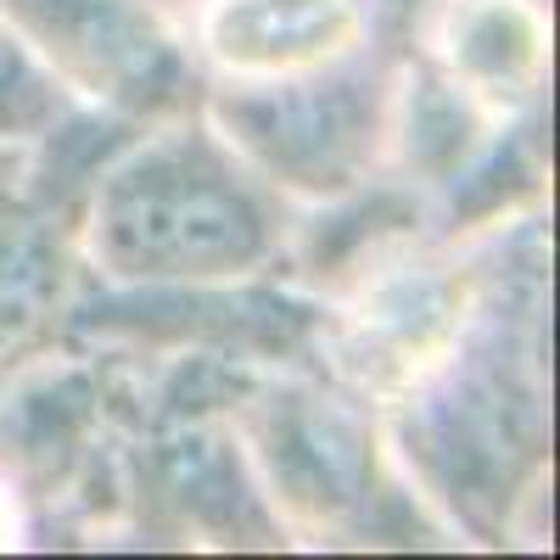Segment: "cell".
Wrapping results in <instances>:
<instances>
[{
    "instance_id": "1",
    "label": "cell",
    "mask_w": 560,
    "mask_h": 560,
    "mask_svg": "<svg viewBox=\"0 0 560 560\" xmlns=\"http://www.w3.org/2000/svg\"><path fill=\"white\" fill-rule=\"evenodd\" d=\"M90 242L118 275L213 280L264 264L275 224L236 158L191 129L140 147L96 185Z\"/></svg>"
},
{
    "instance_id": "2",
    "label": "cell",
    "mask_w": 560,
    "mask_h": 560,
    "mask_svg": "<svg viewBox=\"0 0 560 560\" xmlns=\"http://www.w3.org/2000/svg\"><path fill=\"white\" fill-rule=\"evenodd\" d=\"M0 18L102 102L158 113L185 90V57L129 0H0Z\"/></svg>"
},
{
    "instance_id": "3",
    "label": "cell",
    "mask_w": 560,
    "mask_h": 560,
    "mask_svg": "<svg viewBox=\"0 0 560 560\" xmlns=\"http://www.w3.org/2000/svg\"><path fill=\"white\" fill-rule=\"evenodd\" d=\"M230 129L242 135L275 174L287 168L303 185H342L353 158L364 152L370 113L348 84H292L258 90L230 102Z\"/></svg>"
},
{
    "instance_id": "4",
    "label": "cell",
    "mask_w": 560,
    "mask_h": 560,
    "mask_svg": "<svg viewBox=\"0 0 560 560\" xmlns=\"http://www.w3.org/2000/svg\"><path fill=\"white\" fill-rule=\"evenodd\" d=\"M353 0H219L208 23L213 57L230 68H308L353 39Z\"/></svg>"
},
{
    "instance_id": "5",
    "label": "cell",
    "mask_w": 560,
    "mask_h": 560,
    "mask_svg": "<svg viewBox=\"0 0 560 560\" xmlns=\"http://www.w3.org/2000/svg\"><path fill=\"white\" fill-rule=\"evenodd\" d=\"M68 280V253L45 230V219L7 213L0 219V348L23 342L57 308Z\"/></svg>"
},
{
    "instance_id": "6",
    "label": "cell",
    "mask_w": 560,
    "mask_h": 560,
    "mask_svg": "<svg viewBox=\"0 0 560 560\" xmlns=\"http://www.w3.org/2000/svg\"><path fill=\"white\" fill-rule=\"evenodd\" d=\"M454 62H465L477 79H493V84H522L533 79L538 68V28L527 12L504 7V0H488V7H477L471 18H465L454 28Z\"/></svg>"
},
{
    "instance_id": "7",
    "label": "cell",
    "mask_w": 560,
    "mask_h": 560,
    "mask_svg": "<svg viewBox=\"0 0 560 560\" xmlns=\"http://www.w3.org/2000/svg\"><path fill=\"white\" fill-rule=\"evenodd\" d=\"M57 84L45 79L28 57V45L18 39V28L0 18V135H28L39 124L57 118Z\"/></svg>"
},
{
    "instance_id": "8",
    "label": "cell",
    "mask_w": 560,
    "mask_h": 560,
    "mask_svg": "<svg viewBox=\"0 0 560 560\" xmlns=\"http://www.w3.org/2000/svg\"><path fill=\"white\" fill-rule=\"evenodd\" d=\"M0 174H7V163H0Z\"/></svg>"
}]
</instances>
